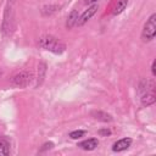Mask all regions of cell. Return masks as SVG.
I'll use <instances>...</instances> for the list:
<instances>
[{"instance_id": "obj_12", "label": "cell", "mask_w": 156, "mask_h": 156, "mask_svg": "<svg viewBox=\"0 0 156 156\" xmlns=\"http://www.w3.org/2000/svg\"><path fill=\"white\" fill-rule=\"evenodd\" d=\"M78 11L77 10H72L71 11V13L68 15V17H67V21H66V27L68 28V29H71V28H73L76 24H77V22H78Z\"/></svg>"}, {"instance_id": "obj_14", "label": "cell", "mask_w": 156, "mask_h": 156, "mask_svg": "<svg viewBox=\"0 0 156 156\" xmlns=\"http://www.w3.org/2000/svg\"><path fill=\"white\" fill-rule=\"evenodd\" d=\"M58 10V6L57 5H50V6H45V7H43V10H41V12H43V15H51V13H54V12H56Z\"/></svg>"}, {"instance_id": "obj_21", "label": "cell", "mask_w": 156, "mask_h": 156, "mask_svg": "<svg viewBox=\"0 0 156 156\" xmlns=\"http://www.w3.org/2000/svg\"><path fill=\"white\" fill-rule=\"evenodd\" d=\"M1 74H2V71H1V68H0V76H1Z\"/></svg>"}, {"instance_id": "obj_5", "label": "cell", "mask_w": 156, "mask_h": 156, "mask_svg": "<svg viewBox=\"0 0 156 156\" xmlns=\"http://www.w3.org/2000/svg\"><path fill=\"white\" fill-rule=\"evenodd\" d=\"M34 79V74L29 71H22L17 74H15L11 79V84L17 88H26L28 87Z\"/></svg>"}, {"instance_id": "obj_15", "label": "cell", "mask_w": 156, "mask_h": 156, "mask_svg": "<svg viewBox=\"0 0 156 156\" xmlns=\"http://www.w3.org/2000/svg\"><path fill=\"white\" fill-rule=\"evenodd\" d=\"M85 134V130H73L69 133V138L71 139H79Z\"/></svg>"}, {"instance_id": "obj_6", "label": "cell", "mask_w": 156, "mask_h": 156, "mask_svg": "<svg viewBox=\"0 0 156 156\" xmlns=\"http://www.w3.org/2000/svg\"><path fill=\"white\" fill-rule=\"evenodd\" d=\"M98 9H99V5H96V4L91 5L90 7H88V9L80 15V17L78 18L77 24H78V26H83V24H85V23H87V22L95 15V12L98 11Z\"/></svg>"}, {"instance_id": "obj_13", "label": "cell", "mask_w": 156, "mask_h": 156, "mask_svg": "<svg viewBox=\"0 0 156 156\" xmlns=\"http://www.w3.org/2000/svg\"><path fill=\"white\" fill-rule=\"evenodd\" d=\"M45 67H46V66H45V63H43V62H40V63H39V74H38V83H37V87L41 84V80H43L44 74H45V71H46V68H45Z\"/></svg>"}, {"instance_id": "obj_16", "label": "cell", "mask_w": 156, "mask_h": 156, "mask_svg": "<svg viewBox=\"0 0 156 156\" xmlns=\"http://www.w3.org/2000/svg\"><path fill=\"white\" fill-rule=\"evenodd\" d=\"M55 146V144L52 143V141H48V143H45V144H43V146L40 147V152H44V151H46V150H50V149H52Z\"/></svg>"}, {"instance_id": "obj_3", "label": "cell", "mask_w": 156, "mask_h": 156, "mask_svg": "<svg viewBox=\"0 0 156 156\" xmlns=\"http://www.w3.org/2000/svg\"><path fill=\"white\" fill-rule=\"evenodd\" d=\"M155 35H156V13H152L143 27L141 39L143 41L147 43V41H151L155 38Z\"/></svg>"}, {"instance_id": "obj_9", "label": "cell", "mask_w": 156, "mask_h": 156, "mask_svg": "<svg viewBox=\"0 0 156 156\" xmlns=\"http://www.w3.org/2000/svg\"><path fill=\"white\" fill-rule=\"evenodd\" d=\"M11 151V141L6 136L0 138V156H7Z\"/></svg>"}, {"instance_id": "obj_2", "label": "cell", "mask_w": 156, "mask_h": 156, "mask_svg": "<svg viewBox=\"0 0 156 156\" xmlns=\"http://www.w3.org/2000/svg\"><path fill=\"white\" fill-rule=\"evenodd\" d=\"M38 45L41 49L48 50V51L54 52V54H62V52L66 51V44L62 43L61 40H58L54 35H43V37H40L39 40H38Z\"/></svg>"}, {"instance_id": "obj_18", "label": "cell", "mask_w": 156, "mask_h": 156, "mask_svg": "<svg viewBox=\"0 0 156 156\" xmlns=\"http://www.w3.org/2000/svg\"><path fill=\"white\" fill-rule=\"evenodd\" d=\"M155 67H156V61L154 60V61H152V65H151V72H152V76H156V69H155Z\"/></svg>"}, {"instance_id": "obj_20", "label": "cell", "mask_w": 156, "mask_h": 156, "mask_svg": "<svg viewBox=\"0 0 156 156\" xmlns=\"http://www.w3.org/2000/svg\"><path fill=\"white\" fill-rule=\"evenodd\" d=\"M15 1H16V0H10V2H11V4H13Z\"/></svg>"}, {"instance_id": "obj_11", "label": "cell", "mask_w": 156, "mask_h": 156, "mask_svg": "<svg viewBox=\"0 0 156 156\" xmlns=\"http://www.w3.org/2000/svg\"><path fill=\"white\" fill-rule=\"evenodd\" d=\"M91 116H93L95 119L101 121V122H105V123L113 121L112 116H111L110 113H107V112H104V111H93V112H91Z\"/></svg>"}, {"instance_id": "obj_17", "label": "cell", "mask_w": 156, "mask_h": 156, "mask_svg": "<svg viewBox=\"0 0 156 156\" xmlns=\"http://www.w3.org/2000/svg\"><path fill=\"white\" fill-rule=\"evenodd\" d=\"M99 134H100V135H110V134H111V130L107 129V128H105V129H100V130H99Z\"/></svg>"}, {"instance_id": "obj_1", "label": "cell", "mask_w": 156, "mask_h": 156, "mask_svg": "<svg viewBox=\"0 0 156 156\" xmlns=\"http://www.w3.org/2000/svg\"><path fill=\"white\" fill-rule=\"evenodd\" d=\"M138 93L140 95V102L143 106H150L155 102V84L151 79H141L138 85Z\"/></svg>"}, {"instance_id": "obj_7", "label": "cell", "mask_w": 156, "mask_h": 156, "mask_svg": "<svg viewBox=\"0 0 156 156\" xmlns=\"http://www.w3.org/2000/svg\"><path fill=\"white\" fill-rule=\"evenodd\" d=\"M132 139L130 138H123V139H119L118 141H116L113 145H112V150L115 152H122L124 150H127L130 145H132Z\"/></svg>"}, {"instance_id": "obj_10", "label": "cell", "mask_w": 156, "mask_h": 156, "mask_svg": "<svg viewBox=\"0 0 156 156\" xmlns=\"http://www.w3.org/2000/svg\"><path fill=\"white\" fill-rule=\"evenodd\" d=\"M128 1L129 0H115L113 6H112V15L117 16V15L122 13L126 10V7H127Z\"/></svg>"}, {"instance_id": "obj_19", "label": "cell", "mask_w": 156, "mask_h": 156, "mask_svg": "<svg viewBox=\"0 0 156 156\" xmlns=\"http://www.w3.org/2000/svg\"><path fill=\"white\" fill-rule=\"evenodd\" d=\"M95 1H98V0H85L87 4H91V2H95Z\"/></svg>"}, {"instance_id": "obj_4", "label": "cell", "mask_w": 156, "mask_h": 156, "mask_svg": "<svg viewBox=\"0 0 156 156\" xmlns=\"http://www.w3.org/2000/svg\"><path fill=\"white\" fill-rule=\"evenodd\" d=\"M11 2L6 6L5 13H4V21H2V33L6 37H10L13 33L15 29V18H13V11L11 7Z\"/></svg>"}, {"instance_id": "obj_8", "label": "cell", "mask_w": 156, "mask_h": 156, "mask_svg": "<svg viewBox=\"0 0 156 156\" xmlns=\"http://www.w3.org/2000/svg\"><path fill=\"white\" fill-rule=\"evenodd\" d=\"M99 145V140L96 138H90V139H87V140H83L80 143H78V147H80L82 150H85V151H91L94 149H96Z\"/></svg>"}]
</instances>
